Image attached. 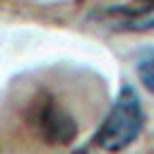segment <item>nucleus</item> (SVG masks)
I'll list each match as a JSON object with an SVG mask.
<instances>
[{
  "label": "nucleus",
  "instance_id": "3",
  "mask_svg": "<svg viewBox=\"0 0 154 154\" xmlns=\"http://www.w3.org/2000/svg\"><path fill=\"white\" fill-rule=\"evenodd\" d=\"M111 22H116L118 29L130 31H147L154 29V0H135L128 7H116L108 12Z\"/></svg>",
  "mask_w": 154,
  "mask_h": 154
},
{
  "label": "nucleus",
  "instance_id": "4",
  "mask_svg": "<svg viewBox=\"0 0 154 154\" xmlns=\"http://www.w3.org/2000/svg\"><path fill=\"white\" fill-rule=\"evenodd\" d=\"M137 75H140L142 84L154 94V51H147L137 60Z\"/></svg>",
  "mask_w": 154,
  "mask_h": 154
},
{
  "label": "nucleus",
  "instance_id": "1",
  "mask_svg": "<svg viewBox=\"0 0 154 154\" xmlns=\"http://www.w3.org/2000/svg\"><path fill=\"white\" fill-rule=\"evenodd\" d=\"M142 125H144V113H142L140 96L135 94L132 87H123L111 111L101 120L94 135V144L111 154L123 152L140 137Z\"/></svg>",
  "mask_w": 154,
  "mask_h": 154
},
{
  "label": "nucleus",
  "instance_id": "2",
  "mask_svg": "<svg viewBox=\"0 0 154 154\" xmlns=\"http://www.w3.org/2000/svg\"><path fill=\"white\" fill-rule=\"evenodd\" d=\"M34 118V128L36 132L51 142V144H67L75 140L77 135V123L72 120V116L53 99H43L34 106L31 111Z\"/></svg>",
  "mask_w": 154,
  "mask_h": 154
}]
</instances>
